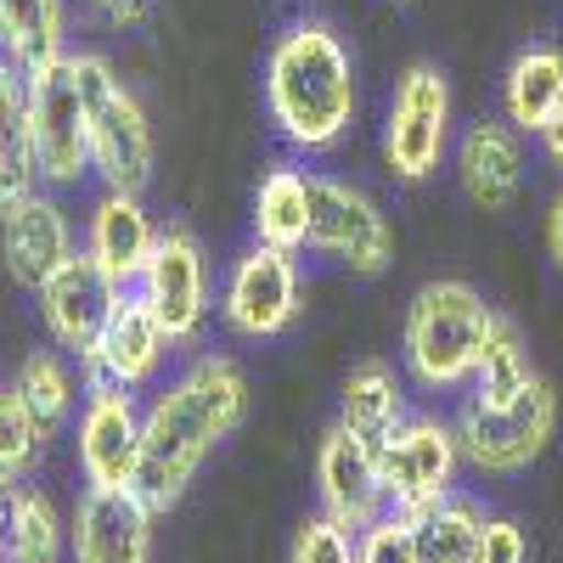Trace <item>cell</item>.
Segmentation results:
<instances>
[{
    "mask_svg": "<svg viewBox=\"0 0 563 563\" xmlns=\"http://www.w3.org/2000/svg\"><path fill=\"white\" fill-rule=\"evenodd\" d=\"M249 417V378L231 355H198L186 372L141 406V462H135V496L153 512H169L203 462L243 429Z\"/></svg>",
    "mask_w": 563,
    "mask_h": 563,
    "instance_id": "6da1fadb",
    "label": "cell"
},
{
    "mask_svg": "<svg viewBox=\"0 0 563 563\" xmlns=\"http://www.w3.org/2000/svg\"><path fill=\"white\" fill-rule=\"evenodd\" d=\"M265 108L282 141L299 153H333L355 124V57L333 23L299 18L271 40Z\"/></svg>",
    "mask_w": 563,
    "mask_h": 563,
    "instance_id": "7a4b0ae2",
    "label": "cell"
},
{
    "mask_svg": "<svg viewBox=\"0 0 563 563\" xmlns=\"http://www.w3.org/2000/svg\"><path fill=\"white\" fill-rule=\"evenodd\" d=\"M496 310L485 305V294L462 276H434L422 282L406 305V327H400V355L406 372L434 389V395H456L474 384V366L496 333Z\"/></svg>",
    "mask_w": 563,
    "mask_h": 563,
    "instance_id": "3957f363",
    "label": "cell"
},
{
    "mask_svg": "<svg viewBox=\"0 0 563 563\" xmlns=\"http://www.w3.org/2000/svg\"><path fill=\"white\" fill-rule=\"evenodd\" d=\"M79 74V97H85V130H90V175L119 192H147L158 147H153V124L141 97L119 79V68L97 52H68Z\"/></svg>",
    "mask_w": 563,
    "mask_h": 563,
    "instance_id": "277c9868",
    "label": "cell"
},
{
    "mask_svg": "<svg viewBox=\"0 0 563 563\" xmlns=\"http://www.w3.org/2000/svg\"><path fill=\"white\" fill-rule=\"evenodd\" d=\"M462 462L479 467V474H525L530 462H541V451L558 434V395L547 378H536L525 395L512 400H479L467 395L462 411L451 417Z\"/></svg>",
    "mask_w": 563,
    "mask_h": 563,
    "instance_id": "5b68a950",
    "label": "cell"
},
{
    "mask_svg": "<svg viewBox=\"0 0 563 563\" xmlns=\"http://www.w3.org/2000/svg\"><path fill=\"white\" fill-rule=\"evenodd\" d=\"M451 79L434 63H411L395 85V102L384 113V169L406 186L429 180L451 158Z\"/></svg>",
    "mask_w": 563,
    "mask_h": 563,
    "instance_id": "8992f818",
    "label": "cell"
},
{
    "mask_svg": "<svg viewBox=\"0 0 563 563\" xmlns=\"http://www.w3.org/2000/svg\"><path fill=\"white\" fill-rule=\"evenodd\" d=\"M305 310V271L299 254H282L271 243H249L231 260L225 282H220V321L238 339L260 344V339H282Z\"/></svg>",
    "mask_w": 563,
    "mask_h": 563,
    "instance_id": "52a82bcc",
    "label": "cell"
},
{
    "mask_svg": "<svg viewBox=\"0 0 563 563\" xmlns=\"http://www.w3.org/2000/svg\"><path fill=\"white\" fill-rule=\"evenodd\" d=\"M29 141H34V169L40 186H79L90 175V130H85V97L74 63H52L29 74Z\"/></svg>",
    "mask_w": 563,
    "mask_h": 563,
    "instance_id": "ba28073f",
    "label": "cell"
},
{
    "mask_svg": "<svg viewBox=\"0 0 563 563\" xmlns=\"http://www.w3.org/2000/svg\"><path fill=\"white\" fill-rule=\"evenodd\" d=\"M135 294L147 299V310L158 316L169 344H198L203 321H209V254L198 243V231L164 225L147 265L135 276Z\"/></svg>",
    "mask_w": 563,
    "mask_h": 563,
    "instance_id": "9c48e42d",
    "label": "cell"
},
{
    "mask_svg": "<svg viewBox=\"0 0 563 563\" xmlns=\"http://www.w3.org/2000/svg\"><path fill=\"white\" fill-rule=\"evenodd\" d=\"M310 254L339 260L350 276H384L395 260V231L384 209L372 203L344 175H321L316 169V225H310Z\"/></svg>",
    "mask_w": 563,
    "mask_h": 563,
    "instance_id": "30bf717a",
    "label": "cell"
},
{
    "mask_svg": "<svg viewBox=\"0 0 563 563\" xmlns=\"http://www.w3.org/2000/svg\"><path fill=\"white\" fill-rule=\"evenodd\" d=\"M378 467H384V496L400 512H417L440 496L456 490L462 474V445L445 417H406L400 429L378 445Z\"/></svg>",
    "mask_w": 563,
    "mask_h": 563,
    "instance_id": "8fae6325",
    "label": "cell"
},
{
    "mask_svg": "<svg viewBox=\"0 0 563 563\" xmlns=\"http://www.w3.org/2000/svg\"><path fill=\"white\" fill-rule=\"evenodd\" d=\"M169 350L175 344L158 327V316L147 310V299H141L135 288H124L108 327H102V339H97V350L79 361V378H85V389H130V395H141L158 378Z\"/></svg>",
    "mask_w": 563,
    "mask_h": 563,
    "instance_id": "7c38bea8",
    "label": "cell"
},
{
    "mask_svg": "<svg viewBox=\"0 0 563 563\" xmlns=\"http://www.w3.org/2000/svg\"><path fill=\"white\" fill-rule=\"evenodd\" d=\"M119 294H124L119 282L79 249L68 265H57L52 276L40 282L34 299H40V321H45V333H52V344L68 350L74 361H85L90 350H97Z\"/></svg>",
    "mask_w": 563,
    "mask_h": 563,
    "instance_id": "4fadbf2b",
    "label": "cell"
},
{
    "mask_svg": "<svg viewBox=\"0 0 563 563\" xmlns=\"http://www.w3.org/2000/svg\"><path fill=\"white\" fill-rule=\"evenodd\" d=\"M153 519L158 512L124 490L85 485V496L68 512V558L74 563H153Z\"/></svg>",
    "mask_w": 563,
    "mask_h": 563,
    "instance_id": "5bb4252c",
    "label": "cell"
},
{
    "mask_svg": "<svg viewBox=\"0 0 563 563\" xmlns=\"http://www.w3.org/2000/svg\"><path fill=\"white\" fill-rule=\"evenodd\" d=\"M74 456L85 485L124 490L135 485V462H141V406L130 389H85L79 406V429H74Z\"/></svg>",
    "mask_w": 563,
    "mask_h": 563,
    "instance_id": "9a60e30c",
    "label": "cell"
},
{
    "mask_svg": "<svg viewBox=\"0 0 563 563\" xmlns=\"http://www.w3.org/2000/svg\"><path fill=\"white\" fill-rule=\"evenodd\" d=\"M316 496H321L327 519H339L350 530H366L378 512H389L378 445L350 434L344 422H333V429L321 434V445H316Z\"/></svg>",
    "mask_w": 563,
    "mask_h": 563,
    "instance_id": "2e32d148",
    "label": "cell"
},
{
    "mask_svg": "<svg viewBox=\"0 0 563 563\" xmlns=\"http://www.w3.org/2000/svg\"><path fill=\"white\" fill-rule=\"evenodd\" d=\"M74 254H79L74 220L45 186L0 214V265H7V276L18 282L23 294H40V282L52 276L57 265H68Z\"/></svg>",
    "mask_w": 563,
    "mask_h": 563,
    "instance_id": "e0dca14e",
    "label": "cell"
},
{
    "mask_svg": "<svg viewBox=\"0 0 563 563\" xmlns=\"http://www.w3.org/2000/svg\"><path fill=\"white\" fill-rule=\"evenodd\" d=\"M451 169H456V186L467 192V203L485 214H507L525 198V141L507 119L467 124L451 147Z\"/></svg>",
    "mask_w": 563,
    "mask_h": 563,
    "instance_id": "ac0fdd59",
    "label": "cell"
},
{
    "mask_svg": "<svg viewBox=\"0 0 563 563\" xmlns=\"http://www.w3.org/2000/svg\"><path fill=\"white\" fill-rule=\"evenodd\" d=\"M158 220L147 214V203H141V192H119V186H102L97 203H90L85 214V254L97 260L119 288H135L141 265H147L153 243H158Z\"/></svg>",
    "mask_w": 563,
    "mask_h": 563,
    "instance_id": "d6986e66",
    "label": "cell"
},
{
    "mask_svg": "<svg viewBox=\"0 0 563 563\" xmlns=\"http://www.w3.org/2000/svg\"><path fill=\"white\" fill-rule=\"evenodd\" d=\"M310 225H316V169H294V164L265 169L260 192H254V243L305 254Z\"/></svg>",
    "mask_w": 563,
    "mask_h": 563,
    "instance_id": "ffe728a7",
    "label": "cell"
},
{
    "mask_svg": "<svg viewBox=\"0 0 563 563\" xmlns=\"http://www.w3.org/2000/svg\"><path fill=\"white\" fill-rule=\"evenodd\" d=\"M411 411H406V384H400V372L389 366V361H355L350 366V378H344V389H339V422L350 434H361V440H372V445H384L400 422H406Z\"/></svg>",
    "mask_w": 563,
    "mask_h": 563,
    "instance_id": "44dd1931",
    "label": "cell"
},
{
    "mask_svg": "<svg viewBox=\"0 0 563 563\" xmlns=\"http://www.w3.org/2000/svg\"><path fill=\"white\" fill-rule=\"evenodd\" d=\"M0 57L40 74L68 57V0H0Z\"/></svg>",
    "mask_w": 563,
    "mask_h": 563,
    "instance_id": "7402d4cb",
    "label": "cell"
},
{
    "mask_svg": "<svg viewBox=\"0 0 563 563\" xmlns=\"http://www.w3.org/2000/svg\"><path fill=\"white\" fill-rule=\"evenodd\" d=\"M40 192L34 141H29V74L0 57V214Z\"/></svg>",
    "mask_w": 563,
    "mask_h": 563,
    "instance_id": "603a6c76",
    "label": "cell"
},
{
    "mask_svg": "<svg viewBox=\"0 0 563 563\" xmlns=\"http://www.w3.org/2000/svg\"><path fill=\"white\" fill-rule=\"evenodd\" d=\"M563 108V52L558 45H525L507 63L501 79V113L519 135H536L552 113Z\"/></svg>",
    "mask_w": 563,
    "mask_h": 563,
    "instance_id": "cb8c5ba5",
    "label": "cell"
},
{
    "mask_svg": "<svg viewBox=\"0 0 563 563\" xmlns=\"http://www.w3.org/2000/svg\"><path fill=\"white\" fill-rule=\"evenodd\" d=\"M68 558V519L34 479H18L7 496V563H63Z\"/></svg>",
    "mask_w": 563,
    "mask_h": 563,
    "instance_id": "d4e9b609",
    "label": "cell"
},
{
    "mask_svg": "<svg viewBox=\"0 0 563 563\" xmlns=\"http://www.w3.org/2000/svg\"><path fill=\"white\" fill-rule=\"evenodd\" d=\"M490 512L474 496H440L429 507L411 512V536H417V563H474L479 558V530Z\"/></svg>",
    "mask_w": 563,
    "mask_h": 563,
    "instance_id": "484cf974",
    "label": "cell"
},
{
    "mask_svg": "<svg viewBox=\"0 0 563 563\" xmlns=\"http://www.w3.org/2000/svg\"><path fill=\"white\" fill-rule=\"evenodd\" d=\"M68 361H74L68 350H29V355L18 361V372H12V389H18L23 406L34 411V422H40L45 440H57V434L68 429V417H74V406H79V389H85V378H74Z\"/></svg>",
    "mask_w": 563,
    "mask_h": 563,
    "instance_id": "4316f807",
    "label": "cell"
},
{
    "mask_svg": "<svg viewBox=\"0 0 563 563\" xmlns=\"http://www.w3.org/2000/svg\"><path fill=\"white\" fill-rule=\"evenodd\" d=\"M541 378V372L530 366V350H525V339H519V327H512L507 316L496 321V333H490V344H485V355H479V366H474V389L479 400H512V395H525L530 384Z\"/></svg>",
    "mask_w": 563,
    "mask_h": 563,
    "instance_id": "83f0119b",
    "label": "cell"
},
{
    "mask_svg": "<svg viewBox=\"0 0 563 563\" xmlns=\"http://www.w3.org/2000/svg\"><path fill=\"white\" fill-rule=\"evenodd\" d=\"M40 451H45V434H40L34 411L23 406V395L12 384H0V485L29 479Z\"/></svg>",
    "mask_w": 563,
    "mask_h": 563,
    "instance_id": "f1b7e54d",
    "label": "cell"
},
{
    "mask_svg": "<svg viewBox=\"0 0 563 563\" xmlns=\"http://www.w3.org/2000/svg\"><path fill=\"white\" fill-rule=\"evenodd\" d=\"M355 563H417L411 512L389 507V512H378L366 530H355Z\"/></svg>",
    "mask_w": 563,
    "mask_h": 563,
    "instance_id": "f546056e",
    "label": "cell"
},
{
    "mask_svg": "<svg viewBox=\"0 0 563 563\" xmlns=\"http://www.w3.org/2000/svg\"><path fill=\"white\" fill-rule=\"evenodd\" d=\"M288 563H355V530L327 519V512H316V519L299 525Z\"/></svg>",
    "mask_w": 563,
    "mask_h": 563,
    "instance_id": "4dcf8cb0",
    "label": "cell"
},
{
    "mask_svg": "<svg viewBox=\"0 0 563 563\" xmlns=\"http://www.w3.org/2000/svg\"><path fill=\"white\" fill-rule=\"evenodd\" d=\"M474 563H530V536L512 525V519H485L479 558Z\"/></svg>",
    "mask_w": 563,
    "mask_h": 563,
    "instance_id": "1f68e13d",
    "label": "cell"
},
{
    "mask_svg": "<svg viewBox=\"0 0 563 563\" xmlns=\"http://www.w3.org/2000/svg\"><path fill=\"white\" fill-rule=\"evenodd\" d=\"M536 141H541V158H547L552 169H563V108H558V113H552V119L536 130Z\"/></svg>",
    "mask_w": 563,
    "mask_h": 563,
    "instance_id": "d6a6232c",
    "label": "cell"
},
{
    "mask_svg": "<svg viewBox=\"0 0 563 563\" xmlns=\"http://www.w3.org/2000/svg\"><path fill=\"white\" fill-rule=\"evenodd\" d=\"M147 12H153V0H113L102 18H108L113 29H141V23H147Z\"/></svg>",
    "mask_w": 563,
    "mask_h": 563,
    "instance_id": "836d02e7",
    "label": "cell"
},
{
    "mask_svg": "<svg viewBox=\"0 0 563 563\" xmlns=\"http://www.w3.org/2000/svg\"><path fill=\"white\" fill-rule=\"evenodd\" d=\"M547 260L563 271V192H558L552 209H547Z\"/></svg>",
    "mask_w": 563,
    "mask_h": 563,
    "instance_id": "e575fe53",
    "label": "cell"
},
{
    "mask_svg": "<svg viewBox=\"0 0 563 563\" xmlns=\"http://www.w3.org/2000/svg\"><path fill=\"white\" fill-rule=\"evenodd\" d=\"M7 496H12V485H0V563H7Z\"/></svg>",
    "mask_w": 563,
    "mask_h": 563,
    "instance_id": "d590c367",
    "label": "cell"
},
{
    "mask_svg": "<svg viewBox=\"0 0 563 563\" xmlns=\"http://www.w3.org/2000/svg\"><path fill=\"white\" fill-rule=\"evenodd\" d=\"M85 7H97V12H108V7H113V0H85Z\"/></svg>",
    "mask_w": 563,
    "mask_h": 563,
    "instance_id": "8d00e7d4",
    "label": "cell"
}]
</instances>
